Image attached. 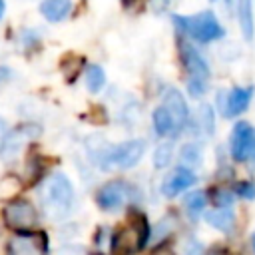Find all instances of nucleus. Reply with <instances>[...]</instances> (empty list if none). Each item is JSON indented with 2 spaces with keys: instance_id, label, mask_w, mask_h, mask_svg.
<instances>
[{
  "instance_id": "21",
  "label": "nucleus",
  "mask_w": 255,
  "mask_h": 255,
  "mask_svg": "<svg viewBox=\"0 0 255 255\" xmlns=\"http://www.w3.org/2000/svg\"><path fill=\"white\" fill-rule=\"evenodd\" d=\"M215 197H217L215 201L219 203V207H225L227 203H231V195H229L227 191H217V193H215Z\"/></svg>"
},
{
  "instance_id": "12",
  "label": "nucleus",
  "mask_w": 255,
  "mask_h": 255,
  "mask_svg": "<svg viewBox=\"0 0 255 255\" xmlns=\"http://www.w3.org/2000/svg\"><path fill=\"white\" fill-rule=\"evenodd\" d=\"M72 10V0H44L40 4V12L48 22L64 20Z\"/></svg>"
},
{
  "instance_id": "8",
  "label": "nucleus",
  "mask_w": 255,
  "mask_h": 255,
  "mask_svg": "<svg viewBox=\"0 0 255 255\" xmlns=\"http://www.w3.org/2000/svg\"><path fill=\"white\" fill-rule=\"evenodd\" d=\"M48 237L42 231H22L10 241V255H46Z\"/></svg>"
},
{
  "instance_id": "24",
  "label": "nucleus",
  "mask_w": 255,
  "mask_h": 255,
  "mask_svg": "<svg viewBox=\"0 0 255 255\" xmlns=\"http://www.w3.org/2000/svg\"><path fill=\"white\" fill-rule=\"evenodd\" d=\"M2 14H4V0H0V18H2Z\"/></svg>"
},
{
  "instance_id": "20",
  "label": "nucleus",
  "mask_w": 255,
  "mask_h": 255,
  "mask_svg": "<svg viewBox=\"0 0 255 255\" xmlns=\"http://www.w3.org/2000/svg\"><path fill=\"white\" fill-rule=\"evenodd\" d=\"M237 193H239L241 197L253 199V197H255V185H253V183H249V181H245V183H239V187H237Z\"/></svg>"
},
{
  "instance_id": "15",
  "label": "nucleus",
  "mask_w": 255,
  "mask_h": 255,
  "mask_svg": "<svg viewBox=\"0 0 255 255\" xmlns=\"http://www.w3.org/2000/svg\"><path fill=\"white\" fill-rule=\"evenodd\" d=\"M205 221H207L211 227H215V229L227 231V229H231V225H233V211L227 209V207L213 209V211H209V213L205 215Z\"/></svg>"
},
{
  "instance_id": "22",
  "label": "nucleus",
  "mask_w": 255,
  "mask_h": 255,
  "mask_svg": "<svg viewBox=\"0 0 255 255\" xmlns=\"http://www.w3.org/2000/svg\"><path fill=\"white\" fill-rule=\"evenodd\" d=\"M6 131H8V128H6V122L0 118V147H2V143H4V139H6Z\"/></svg>"
},
{
  "instance_id": "1",
  "label": "nucleus",
  "mask_w": 255,
  "mask_h": 255,
  "mask_svg": "<svg viewBox=\"0 0 255 255\" xmlns=\"http://www.w3.org/2000/svg\"><path fill=\"white\" fill-rule=\"evenodd\" d=\"M44 207L52 217H64L74 203V187L64 173H54L48 177L42 189Z\"/></svg>"
},
{
  "instance_id": "25",
  "label": "nucleus",
  "mask_w": 255,
  "mask_h": 255,
  "mask_svg": "<svg viewBox=\"0 0 255 255\" xmlns=\"http://www.w3.org/2000/svg\"><path fill=\"white\" fill-rule=\"evenodd\" d=\"M253 249H255V235H253Z\"/></svg>"
},
{
  "instance_id": "17",
  "label": "nucleus",
  "mask_w": 255,
  "mask_h": 255,
  "mask_svg": "<svg viewBox=\"0 0 255 255\" xmlns=\"http://www.w3.org/2000/svg\"><path fill=\"white\" fill-rule=\"evenodd\" d=\"M171 155H173V145H171V143H161V145H157V149H155V153H153V165H155L157 169L167 167V163L171 161Z\"/></svg>"
},
{
  "instance_id": "4",
  "label": "nucleus",
  "mask_w": 255,
  "mask_h": 255,
  "mask_svg": "<svg viewBox=\"0 0 255 255\" xmlns=\"http://www.w3.org/2000/svg\"><path fill=\"white\" fill-rule=\"evenodd\" d=\"M173 22L177 28H181L185 34L199 42H211L223 36V28L213 12L203 10L193 16H173Z\"/></svg>"
},
{
  "instance_id": "23",
  "label": "nucleus",
  "mask_w": 255,
  "mask_h": 255,
  "mask_svg": "<svg viewBox=\"0 0 255 255\" xmlns=\"http://www.w3.org/2000/svg\"><path fill=\"white\" fill-rule=\"evenodd\" d=\"M207 255H227V251H225V249H221V247L217 245V247H213V249H211Z\"/></svg>"
},
{
  "instance_id": "2",
  "label": "nucleus",
  "mask_w": 255,
  "mask_h": 255,
  "mask_svg": "<svg viewBox=\"0 0 255 255\" xmlns=\"http://www.w3.org/2000/svg\"><path fill=\"white\" fill-rule=\"evenodd\" d=\"M149 237V225L141 213H131L128 223L112 237V249L122 255H131L139 251Z\"/></svg>"
},
{
  "instance_id": "18",
  "label": "nucleus",
  "mask_w": 255,
  "mask_h": 255,
  "mask_svg": "<svg viewBox=\"0 0 255 255\" xmlns=\"http://www.w3.org/2000/svg\"><path fill=\"white\" fill-rule=\"evenodd\" d=\"M205 203H207V197H205L203 191H193V193H189V195L185 197V207H187L189 213H199V211H203Z\"/></svg>"
},
{
  "instance_id": "11",
  "label": "nucleus",
  "mask_w": 255,
  "mask_h": 255,
  "mask_svg": "<svg viewBox=\"0 0 255 255\" xmlns=\"http://www.w3.org/2000/svg\"><path fill=\"white\" fill-rule=\"evenodd\" d=\"M161 106L167 108V112H169L171 118L175 120L177 129H181L183 124L187 122V104H185L183 96H181L175 88H169V90L163 94V102H161Z\"/></svg>"
},
{
  "instance_id": "9",
  "label": "nucleus",
  "mask_w": 255,
  "mask_h": 255,
  "mask_svg": "<svg viewBox=\"0 0 255 255\" xmlns=\"http://www.w3.org/2000/svg\"><path fill=\"white\" fill-rule=\"evenodd\" d=\"M251 96H253V88H233L229 92H221L219 94L221 114L225 118H235V116L243 114L249 108Z\"/></svg>"
},
{
  "instance_id": "3",
  "label": "nucleus",
  "mask_w": 255,
  "mask_h": 255,
  "mask_svg": "<svg viewBox=\"0 0 255 255\" xmlns=\"http://www.w3.org/2000/svg\"><path fill=\"white\" fill-rule=\"evenodd\" d=\"M179 56L183 62V68L187 70V92L193 98H199L207 90V78H209V66L201 58V54L187 42H179Z\"/></svg>"
},
{
  "instance_id": "13",
  "label": "nucleus",
  "mask_w": 255,
  "mask_h": 255,
  "mask_svg": "<svg viewBox=\"0 0 255 255\" xmlns=\"http://www.w3.org/2000/svg\"><path fill=\"white\" fill-rule=\"evenodd\" d=\"M237 16H239V26L243 32L245 40H253L255 26H253V8L251 0H237Z\"/></svg>"
},
{
  "instance_id": "7",
  "label": "nucleus",
  "mask_w": 255,
  "mask_h": 255,
  "mask_svg": "<svg viewBox=\"0 0 255 255\" xmlns=\"http://www.w3.org/2000/svg\"><path fill=\"white\" fill-rule=\"evenodd\" d=\"M129 193L131 187L126 181H110L98 189L96 203L106 211H116L126 203V199H129Z\"/></svg>"
},
{
  "instance_id": "16",
  "label": "nucleus",
  "mask_w": 255,
  "mask_h": 255,
  "mask_svg": "<svg viewBox=\"0 0 255 255\" xmlns=\"http://www.w3.org/2000/svg\"><path fill=\"white\" fill-rule=\"evenodd\" d=\"M106 84V74L100 66H90L86 72V86L90 92H100Z\"/></svg>"
},
{
  "instance_id": "6",
  "label": "nucleus",
  "mask_w": 255,
  "mask_h": 255,
  "mask_svg": "<svg viewBox=\"0 0 255 255\" xmlns=\"http://www.w3.org/2000/svg\"><path fill=\"white\" fill-rule=\"evenodd\" d=\"M231 155L237 161L253 159L255 157V128L247 122H237L231 131Z\"/></svg>"
},
{
  "instance_id": "14",
  "label": "nucleus",
  "mask_w": 255,
  "mask_h": 255,
  "mask_svg": "<svg viewBox=\"0 0 255 255\" xmlns=\"http://www.w3.org/2000/svg\"><path fill=\"white\" fill-rule=\"evenodd\" d=\"M153 129L159 135H169L173 131H179L177 126H175V120L171 118V114L167 112L165 106L155 108V112H153Z\"/></svg>"
},
{
  "instance_id": "10",
  "label": "nucleus",
  "mask_w": 255,
  "mask_h": 255,
  "mask_svg": "<svg viewBox=\"0 0 255 255\" xmlns=\"http://www.w3.org/2000/svg\"><path fill=\"white\" fill-rule=\"evenodd\" d=\"M195 183V173L189 167H175L161 183V193L165 197H175L177 193H181L183 189H187L189 185Z\"/></svg>"
},
{
  "instance_id": "19",
  "label": "nucleus",
  "mask_w": 255,
  "mask_h": 255,
  "mask_svg": "<svg viewBox=\"0 0 255 255\" xmlns=\"http://www.w3.org/2000/svg\"><path fill=\"white\" fill-rule=\"evenodd\" d=\"M181 159H183L185 163H189V165L199 163V159H201V149H199V145H195V143L183 145V149H181Z\"/></svg>"
},
{
  "instance_id": "5",
  "label": "nucleus",
  "mask_w": 255,
  "mask_h": 255,
  "mask_svg": "<svg viewBox=\"0 0 255 255\" xmlns=\"http://www.w3.org/2000/svg\"><path fill=\"white\" fill-rule=\"evenodd\" d=\"M2 217H4V223L10 229L18 231V233L30 231L36 225V219H38L36 209L28 199H12V201H8L4 205V209H2Z\"/></svg>"
}]
</instances>
